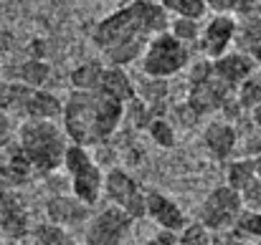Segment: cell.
Returning <instances> with one entry per match:
<instances>
[{
	"mask_svg": "<svg viewBox=\"0 0 261 245\" xmlns=\"http://www.w3.org/2000/svg\"><path fill=\"white\" fill-rule=\"evenodd\" d=\"M101 71H104V64H99V61H84V64H79L71 71L69 81H71V86L76 91H99Z\"/></svg>",
	"mask_w": 261,
	"mask_h": 245,
	"instance_id": "44dd1931",
	"label": "cell"
},
{
	"mask_svg": "<svg viewBox=\"0 0 261 245\" xmlns=\"http://www.w3.org/2000/svg\"><path fill=\"white\" fill-rule=\"evenodd\" d=\"M236 238L244 240H261V210H249L244 207V212L239 215L236 225L231 228Z\"/></svg>",
	"mask_w": 261,
	"mask_h": 245,
	"instance_id": "484cf974",
	"label": "cell"
},
{
	"mask_svg": "<svg viewBox=\"0 0 261 245\" xmlns=\"http://www.w3.org/2000/svg\"><path fill=\"white\" fill-rule=\"evenodd\" d=\"M200 20H195V18H185V15H173L170 18V23H168V33L175 36L180 43H185V46H195V41H198V36H200Z\"/></svg>",
	"mask_w": 261,
	"mask_h": 245,
	"instance_id": "d4e9b609",
	"label": "cell"
},
{
	"mask_svg": "<svg viewBox=\"0 0 261 245\" xmlns=\"http://www.w3.org/2000/svg\"><path fill=\"white\" fill-rule=\"evenodd\" d=\"M145 210H147L145 218H150L158 228L170 230L175 235L188 225V220H185L180 205H177L175 200H170L168 195L158 192V190H147V192H145Z\"/></svg>",
	"mask_w": 261,
	"mask_h": 245,
	"instance_id": "7c38bea8",
	"label": "cell"
},
{
	"mask_svg": "<svg viewBox=\"0 0 261 245\" xmlns=\"http://www.w3.org/2000/svg\"><path fill=\"white\" fill-rule=\"evenodd\" d=\"M177 245H213V238H211V230L195 220V223H188L177 233Z\"/></svg>",
	"mask_w": 261,
	"mask_h": 245,
	"instance_id": "f1b7e54d",
	"label": "cell"
},
{
	"mask_svg": "<svg viewBox=\"0 0 261 245\" xmlns=\"http://www.w3.org/2000/svg\"><path fill=\"white\" fill-rule=\"evenodd\" d=\"M188 64H190V46L180 43L168 30L158 33L147 43L145 53L140 56L142 76H152V79H173L188 69Z\"/></svg>",
	"mask_w": 261,
	"mask_h": 245,
	"instance_id": "277c9868",
	"label": "cell"
},
{
	"mask_svg": "<svg viewBox=\"0 0 261 245\" xmlns=\"http://www.w3.org/2000/svg\"><path fill=\"white\" fill-rule=\"evenodd\" d=\"M208 10H216V13H236V8L241 5V0H205Z\"/></svg>",
	"mask_w": 261,
	"mask_h": 245,
	"instance_id": "1f68e13d",
	"label": "cell"
},
{
	"mask_svg": "<svg viewBox=\"0 0 261 245\" xmlns=\"http://www.w3.org/2000/svg\"><path fill=\"white\" fill-rule=\"evenodd\" d=\"M211 66H213V76L221 83H226L231 91H236L239 83L256 71L254 58L246 56L244 51H228V53L218 56L216 61H211Z\"/></svg>",
	"mask_w": 261,
	"mask_h": 245,
	"instance_id": "5bb4252c",
	"label": "cell"
},
{
	"mask_svg": "<svg viewBox=\"0 0 261 245\" xmlns=\"http://www.w3.org/2000/svg\"><path fill=\"white\" fill-rule=\"evenodd\" d=\"M99 91L117 99L119 104H129L137 94H135V81L129 79V74L122 66H104L101 71V81H99Z\"/></svg>",
	"mask_w": 261,
	"mask_h": 245,
	"instance_id": "e0dca14e",
	"label": "cell"
},
{
	"mask_svg": "<svg viewBox=\"0 0 261 245\" xmlns=\"http://www.w3.org/2000/svg\"><path fill=\"white\" fill-rule=\"evenodd\" d=\"M132 225L135 220L124 210L109 205L99 212H91L84 225V245H127Z\"/></svg>",
	"mask_w": 261,
	"mask_h": 245,
	"instance_id": "52a82bcc",
	"label": "cell"
},
{
	"mask_svg": "<svg viewBox=\"0 0 261 245\" xmlns=\"http://www.w3.org/2000/svg\"><path fill=\"white\" fill-rule=\"evenodd\" d=\"M249 114H251V121H254V127H256V129H261V104H259V106H254Z\"/></svg>",
	"mask_w": 261,
	"mask_h": 245,
	"instance_id": "e575fe53",
	"label": "cell"
},
{
	"mask_svg": "<svg viewBox=\"0 0 261 245\" xmlns=\"http://www.w3.org/2000/svg\"><path fill=\"white\" fill-rule=\"evenodd\" d=\"M31 235H33V245H76L66 228H59L54 223H38L31 230Z\"/></svg>",
	"mask_w": 261,
	"mask_h": 245,
	"instance_id": "7402d4cb",
	"label": "cell"
},
{
	"mask_svg": "<svg viewBox=\"0 0 261 245\" xmlns=\"http://www.w3.org/2000/svg\"><path fill=\"white\" fill-rule=\"evenodd\" d=\"M244 212V200L241 195L228 187V185H221V187H213L205 200L200 202L198 207V223L205 225L211 233H226L236 225L239 215Z\"/></svg>",
	"mask_w": 261,
	"mask_h": 245,
	"instance_id": "8992f818",
	"label": "cell"
},
{
	"mask_svg": "<svg viewBox=\"0 0 261 245\" xmlns=\"http://www.w3.org/2000/svg\"><path fill=\"white\" fill-rule=\"evenodd\" d=\"M104 197L109 200V205L124 210L132 220H142L147 215L145 190L137 185V179L129 172H124L119 167H112L104 174Z\"/></svg>",
	"mask_w": 261,
	"mask_h": 245,
	"instance_id": "ba28073f",
	"label": "cell"
},
{
	"mask_svg": "<svg viewBox=\"0 0 261 245\" xmlns=\"http://www.w3.org/2000/svg\"><path fill=\"white\" fill-rule=\"evenodd\" d=\"M13 137H15V129H13V121L5 111H0V149L10 147L13 144Z\"/></svg>",
	"mask_w": 261,
	"mask_h": 245,
	"instance_id": "4dcf8cb0",
	"label": "cell"
},
{
	"mask_svg": "<svg viewBox=\"0 0 261 245\" xmlns=\"http://www.w3.org/2000/svg\"><path fill=\"white\" fill-rule=\"evenodd\" d=\"M233 96H236V101H239V106L244 111H251L254 106H259L261 104V74L254 71L251 76H246L244 81L236 86Z\"/></svg>",
	"mask_w": 261,
	"mask_h": 245,
	"instance_id": "cb8c5ba5",
	"label": "cell"
},
{
	"mask_svg": "<svg viewBox=\"0 0 261 245\" xmlns=\"http://www.w3.org/2000/svg\"><path fill=\"white\" fill-rule=\"evenodd\" d=\"M64 101L59 96H54L51 91L43 88H31V94L23 99L20 109L25 114V119H38V121H56L61 116Z\"/></svg>",
	"mask_w": 261,
	"mask_h": 245,
	"instance_id": "2e32d148",
	"label": "cell"
},
{
	"mask_svg": "<svg viewBox=\"0 0 261 245\" xmlns=\"http://www.w3.org/2000/svg\"><path fill=\"white\" fill-rule=\"evenodd\" d=\"M89 218H91V207L76 200L74 195H54L46 200V223L71 230L76 225H87Z\"/></svg>",
	"mask_w": 261,
	"mask_h": 245,
	"instance_id": "8fae6325",
	"label": "cell"
},
{
	"mask_svg": "<svg viewBox=\"0 0 261 245\" xmlns=\"http://www.w3.org/2000/svg\"><path fill=\"white\" fill-rule=\"evenodd\" d=\"M124 104L101 91H71L61 109V129L69 144L96 147L104 144L122 124Z\"/></svg>",
	"mask_w": 261,
	"mask_h": 245,
	"instance_id": "7a4b0ae2",
	"label": "cell"
},
{
	"mask_svg": "<svg viewBox=\"0 0 261 245\" xmlns=\"http://www.w3.org/2000/svg\"><path fill=\"white\" fill-rule=\"evenodd\" d=\"M173 114H175V121L180 124V127H185V129H190V127H195L198 124V111L188 104V101H182V104H177L173 109Z\"/></svg>",
	"mask_w": 261,
	"mask_h": 245,
	"instance_id": "f546056e",
	"label": "cell"
},
{
	"mask_svg": "<svg viewBox=\"0 0 261 245\" xmlns=\"http://www.w3.org/2000/svg\"><path fill=\"white\" fill-rule=\"evenodd\" d=\"M170 15L158 0H132L101 18L91 33V41L109 66H129L140 61L147 43L168 30Z\"/></svg>",
	"mask_w": 261,
	"mask_h": 245,
	"instance_id": "6da1fadb",
	"label": "cell"
},
{
	"mask_svg": "<svg viewBox=\"0 0 261 245\" xmlns=\"http://www.w3.org/2000/svg\"><path fill=\"white\" fill-rule=\"evenodd\" d=\"M64 167L69 172L74 197L82 200L89 207H94L104 197V172H101L99 162L89 155L87 147L69 144L66 155H64Z\"/></svg>",
	"mask_w": 261,
	"mask_h": 245,
	"instance_id": "5b68a950",
	"label": "cell"
},
{
	"mask_svg": "<svg viewBox=\"0 0 261 245\" xmlns=\"http://www.w3.org/2000/svg\"><path fill=\"white\" fill-rule=\"evenodd\" d=\"M239 51H244L246 56L254 58V64L261 66V13L254 18H244L239 20V30H236V43Z\"/></svg>",
	"mask_w": 261,
	"mask_h": 245,
	"instance_id": "ac0fdd59",
	"label": "cell"
},
{
	"mask_svg": "<svg viewBox=\"0 0 261 245\" xmlns=\"http://www.w3.org/2000/svg\"><path fill=\"white\" fill-rule=\"evenodd\" d=\"M254 179H256V174H254L251 157H239V160H233L228 164V169H226V185L233 187L236 192L246 190Z\"/></svg>",
	"mask_w": 261,
	"mask_h": 245,
	"instance_id": "603a6c76",
	"label": "cell"
},
{
	"mask_svg": "<svg viewBox=\"0 0 261 245\" xmlns=\"http://www.w3.org/2000/svg\"><path fill=\"white\" fill-rule=\"evenodd\" d=\"M236 30H239L236 15H231V13H216L200 28V36L195 41L200 56L208 58V61H216L218 56L228 53L231 46L236 43Z\"/></svg>",
	"mask_w": 261,
	"mask_h": 245,
	"instance_id": "9c48e42d",
	"label": "cell"
},
{
	"mask_svg": "<svg viewBox=\"0 0 261 245\" xmlns=\"http://www.w3.org/2000/svg\"><path fill=\"white\" fill-rule=\"evenodd\" d=\"M251 164H254V174H256V179H261V155L251 157Z\"/></svg>",
	"mask_w": 261,
	"mask_h": 245,
	"instance_id": "d590c367",
	"label": "cell"
},
{
	"mask_svg": "<svg viewBox=\"0 0 261 245\" xmlns=\"http://www.w3.org/2000/svg\"><path fill=\"white\" fill-rule=\"evenodd\" d=\"M147 132L152 137V142L163 149H173L177 144V132H175V124L165 116H155L150 124H147Z\"/></svg>",
	"mask_w": 261,
	"mask_h": 245,
	"instance_id": "83f0119b",
	"label": "cell"
},
{
	"mask_svg": "<svg viewBox=\"0 0 261 245\" xmlns=\"http://www.w3.org/2000/svg\"><path fill=\"white\" fill-rule=\"evenodd\" d=\"M15 48V36L10 30H0V53H10Z\"/></svg>",
	"mask_w": 261,
	"mask_h": 245,
	"instance_id": "836d02e7",
	"label": "cell"
},
{
	"mask_svg": "<svg viewBox=\"0 0 261 245\" xmlns=\"http://www.w3.org/2000/svg\"><path fill=\"white\" fill-rule=\"evenodd\" d=\"M13 81L23 83L28 88H43L46 81L51 79V66L46 64V58H25L13 69Z\"/></svg>",
	"mask_w": 261,
	"mask_h": 245,
	"instance_id": "d6986e66",
	"label": "cell"
},
{
	"mask_svg": "<svg viewBox=\"0 0 261 245\" xmlns=\"http://www.w3.org/2000/svg\"><path fill=\"white\" fill-rule=\"evenodd\" d=\"M15 144L25 155V160L31 162L33 172L48 174V172L64 167V155H66L69 139L56 121L25 119L18 127Z\"/></svg>",
	"mask_w": 261,
	"mask_h": 245,
	"instance_id": "3957f363",
	"label": "cell"
},
{
	"mask_svg": "<svg viewBox=\"0 0 261 245\" xmlns=\"http://www.w3.org/2000/svg\"><path fill=\"white\" fill-rule=\"evenodd\" d=\"M256 3H259V5H261V0H256Z\"/></svg>",
	"mask_w": 261,
	"mask_h": 245,
	"instance_id": "8d00e7d4",
	"label": "cell"
},
{
	"mask_svg": "<svg viewBox=\"0 0 261 245\" xmlns=\"http://www.w3.org/2000/svg\"><path fill=\"white\" fill-rule=\"evenodd\" d=\"M158 3H160V8H163L168 15H185V18L200 20V18L208 13L205 0H158Z\"/></svg>",
	"mask_w": 261,
	"mask_h": 245,
	"instance_id": "4316f807",
	"label": "cell"
},
{
	"mask_svg": "<svg viewBox=\"0 0 261 245\" xmlns=\"http://www.w3.org/2000/svg\"><path fill=\"white\" fill-rule=\"evenodd\" d=\"M0 230L10 240H23L31 233L25 205L13 190H0Z\"/></svg>",
	"mask_w": 261,
	"mask_h": 245,
	"instance_id": "4fadbf2b",
	"label": "cell"
},
{
	"mask_svg": "<svg viewBox=\"0 0 261 245\" xmlns=\"http://www.w3.org/2000/svg\"><path fill=\"white\" fill-rule=\"evenodd\" d=\"M135 94L140 101H145L152 114L158 116V106L165 104L168 99V79H152V76H142L140 81L135 83Z\"/></svg>",
	"mask_w": 261,
	"mask_h": 245,
	"instance_id": "ffe728a7",
	"label": "cell"
},
{
	"mask_svg": "<svg viewBox=\"0 0 261 245\" xmlns=\"http://www.w3.org/2000/svg\"><path fill=\"white\" fill-rule=\"evenodd\" d=\"M203 144L205 149L211 152V157L216 160H228L236 147H239V129L226 121V119H218V121H211L205 129H203Z\"/></svg>",
	"mask_w": 261,
	"mask_h": 245,
	"instance_id": "9a60e30c",
	"label": "cell"
},
{
	"mask_svg": "<svg viewBox=\"0 0 261 245\" xmlns=\"http://www.w3.org/2000/svg\"><path fill=\"white\" fill-rule=\"evenodd\" d=\"M43 56H46V43L41 38L31 41L28 43V58H43Z\"/></svg>",
	"mask_w": 261,
	"mask_h": 245,
	"instance_id": "d6a6232c",
	"label": "cell"
},
{
	"mask_svg": "<svg viewBox=\"0 0 261 245\" xmlns=\"http://www.w3.org/2000/svg\"><path fill=\"white\" fill-rule=\"evenodd\" d=\"M231 96H233V91H231L226 83L218 81V79L213 76V71H211V76H205V79H200V81L188 83V96H185V101L198 111V116H203V114L221 111V106H223Z\"/></svg>",
	"mask_w": 261,
	"mask_h": 245,
	"instance_id": "30bf717a",
	"label": "cell"
}]
</instances>
